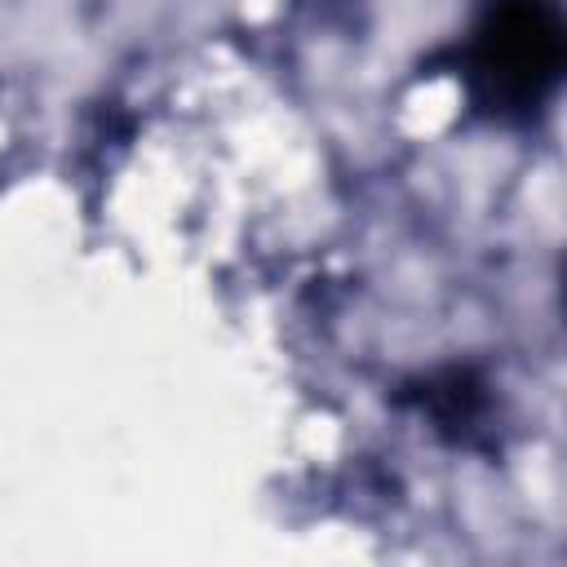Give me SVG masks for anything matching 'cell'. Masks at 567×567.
<instances>
[{"mask_svg":"<svg viewBox=\"0 0 567 567\" xmlns=\"http://www.w3.org/2000/svg\"><path fill=\"white\" fill-rule=\"evenodd\" d=\"M421 403H430V412H434L439 421L456 425V421H470V416L483 408V390H478L465 372H447V377H439V381L425 385Z\"/></svg>","mask_w":567,"mask_h":567,"instance_id":"obj_2","label":"cell"},{"mask_svg":"<svg viewBox=\"0 0 567 567\" xmlns=\"http://www.w3.org/2000/svg\"><path fill=\"white\" fill-rule=\"evenodd\" d=\"M567 62V27L558 0H487L474 40L470 71L501 111H532L549 97Z\"/></svg>","mask_w":567,"mask_h":567,"instance_id":"obj_1","label":"cell"}]
</instances>
